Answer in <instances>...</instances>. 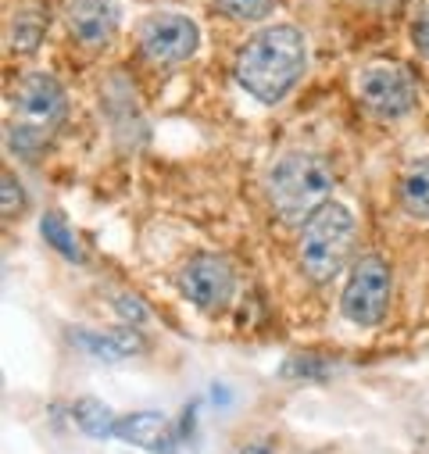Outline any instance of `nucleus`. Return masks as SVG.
I'll use <instances>...</instances> for the list:
<instances>
[{
    "instance_id": "nucleus-14",
    "label": "nucleus",
    "mask_w": 429,
    "mask_h": 454,
    "mask_svg": "<svg viewBox=\"0 0 429 454\" xmlns=\"http://www.w3.org/2000/svg\"><path fill=\"white\" fill-rule=\"evenodd\" d=\"M47 36V12L40 8H26L8 22V43L19 54H33Z\"/></svg>"
},
{
    "instance_id": "nucleus-15",
    "label": "nucleus",
    "mask_w": 429,
    "mask_h": 454,
    "mask_svg": "<svg viewBox=\"0 0 429 454\" xmlns=\"http://www.w3.org/2000/svg\"><path fill=\"white\" fill-rule=\"evenodd\" d=\"M40 237L61 254V258H68V262H86V254H82V244H79V237H75V230L61 218V215H43L40 218Z\"/></svg>"
},
{
    "instance_id": "nucleus-11",
    "label": "nucleus",
    "mask_w": 429,
    "mask_h": 454,
    "mask_svg": "<svg viewBox=\"0 0 429 454\" xmlns=\"http://www.w3.org/2000/svg\"><path fill=\"white\" fill-rule=\"evenodd\" d=\"M115 436L133 443V447H144V450H154V454H172L176 450V429L168 426V419L161 411H133V415H122L119 426H115Z\"/></svg>"
},
{
    "instance_id": "nucleus-18",
    "label": "nucleus",
    "mask_w": 429,
    "mask_h": 454,
    "mask_svg": "<svg viewBox=\"0 0 429 454\" xmlns=\"http://www.w3.org/2000/svg\"><path fill=\"white\" fill-rule=\"evenodd\" d=\"M0 190H4V197H0L4 218H19L26 211V190H22V183H19V176L12 168H4V176H0Z\"/></svg>"
},
{
    "instance_id": "nucleus-10",
    "label": "nucleus",
    "mask_w": 429,
    "mask_h": 454,
    "mask_svg": "<svg viewBox=\"0 0 429 454\" xmlns=\"http://www.w3.org/2000/svg\"><path fill=\"white\" fill-rule=\"evenodd\" d=\"M72 344L93 358L104 362H122V358H136L144 355V336L136 333V325H119V329H72Z\"/></svg>"
},
{
    "instance_id": "nucleus-5",
    "label": "nucleus",
    "mask_w": 429,
    "mask_h": 454,
    "mask_svg": "<svg viewBox=\"0 0 429 454\" xmlns=\"http://www.w3.org/2000/svg\"><path fill=\"white\" fill-rule=\"evenodd\" d=\"M390 297H394V269L379 254H362L351 265L347 283L340 290V311L351 325L376 329L390 311Z\"/></svg>"
},
{
    "instance_id": "nucleus-13",
    "label": "nucleus",
    "mask_w": 429,
    "mask_h": 454,
    "mask_svg": "<svg viewBox=\"0 0 429 454\" xmlns=\"http://www.w3.org/2000/svg\"><path fill=\"white\" fill-rule=\"evenodd\" d=\"M72 422L79 433H86L93 440H107V436H115L119 415L97 397H79V401H72Z\"/></svg>"
},
{
    "instance_id": "nucleus-16",
    "label": "nucleus",
    "mask_w": 429,
    "mask_h": 454,
    "mask_svg": "<svg viewBox=\"0 0 429 454\" xmlns=\"http://www.w3.org/2000/svg\"><path fill=\"white\" fill-rule=\"evenodd\" d=\"M276 0H211V12L230 22H265Z\"/></svg>"
},
{
    "instance_id": "nucleus-17",
    "label": "nucleus",
    "mask_w": 429,
    "mask_h": 454,
    "mask_svg": "<svg viewBox=\"0 0 429 454\" xmlns=\"http://www.w3.org/2000/svg\"><path fill=\"white\" fill-rule=\"evenodd\" d=\"M283 380H326L330 376V362L318 358V355H293L283 362L279 369Z\"/></svg>"
},
{
    "instance_id": "nucleus-2",
    "label": "nucleus",
    "mask_w": 429,
    "mask_h": 454,
    "mask_svg": "<svg viewBox=\"0 0 429 454\" xmlns=\"http://www.w3.org/2000/svg\"><path fill=\"white\" fill-rule=\"evenodd\" d=\"M333 165L315 151H286L265 176V197L283 222H308L333 193Z\"/></svg>"
},
{
    "instance_id": "nucleus-8",
    "label": "nucleus",
    "mask_w": 429,
    "mask_h": 454,
    "mask_svg": "<svg viewBox=\"0 0 429 454\" xmlns=\"http://www.w3.org/2000/svg\"><path fill=\"white\" fill-rule=\"evenodd\" d=\"M136 40H140V51L154 61V65H183L197 54L200 47V29L190 15H179V12H158V15H147L136 29Z\"/></svg>"
},
{
    "instance_id": "nucleus-19",
    "label": "nucleus",
    "mask_w": 429,
    "mask_h": 454,
    "mask_svg": "<svg viewBox=\"0 0 429 454\" xmlns=\"http://www.w3.org/2000/svg\"><path fill=\"white\" fill-rule=\"evenodd\" d=\"M112 304H115V311H119V318L126 325H144L151 318V308H147V301L140 294H115Z\"/></svg>"
},
{
    "instance_id": "nucleus-12",
    "label": "nucleus",
    "mask_w": 429,
    "mask_h": 454,
    "mask_svg": "<svg viewBox=\"0 0 429 454\" xmlns=\"http://www.w3.org/2000/svg\"><path fill=\"white\" fill-rule=\"evenodd\" d=\"M397 204L408 218L429 222V154L415 158L397 179Z\"/></svg>"
},
{
    "instance_id": "nucleus-6",
    "label": "nucleus",
    "mask_w": 429,
    "mask_h": 454,
    "mask_svg": "<svg viewBox=\"0 0 429 454\" xmlns=\"http://www.w3.org/2000/svg\"><path fill=\"white\" fill-rule=\"evenodd\" d=\"M355 93L365 104L369 115L383 122H401L408 119L418 104V86L415 75L397 65V61H372L355 75Z\"/></svg>"
},
{
    "instance_id": "nucleus-1",
    "label": "nucleus",
    "mask_w": 429,
    "mask_h": 454,
    "mask_svg": "<svg viewBox=\"0 0 429 454\" xmlns=\"http://www.w3.org/2000/svg\"><path fill=\"white\" fill-rule=\"evenodd\" d=\"M304 72H308V36L290 22L265 26L251 40H244L233 65L237 86L251 93L258 104L286 100L304 79Z\"/></svg>"
},
{
    "instance_id": "nucleus-3",
    "label": "nucleus",
    "mask_w": 429,
    "mask_h": 454,
    "mask_svg": "<svg viewBox=\"0 0 429 454\" xmlns=\"http://www.w3.org/2000/svg\"><path fill=\"white\" fill-rule=\"evenodd\" d=\"M15 119L8 122V147L22 158H33L47 147V140L58 133V126L68 115L65 86L51 72H29L19 79L12 97Z\"/></svg>"
},
{
    "instance_id": "nucleus-4",
    "label": "nucleus",
    "mask_w": 429,
    "mask_h": 454,
    "mask_svg": "<svg viewBox=\"0 0 429 454\" xmlns=\"http://www.w3.org/2000/svg\"><path fill=\"white\" fill-rule=\"evenodd\" d=\"M358 237V222L340 200H326L308 222H300L297 258L311 283H330L344 272Z\"/></svg>"
},
{
    "instance_id": "nucleus-7",
    "label": "nucleus",
    "mask_w": 429,
    "mask_h": 454,
    "mask_svg": "<svg viewBox=\"0 0 429 454\" xmlns=\"http://www.w3.org/2000/svg\"><path fill=\"white\" fill-rule=\"evenodd\" d=\"M179 294L200 311H226L237 294V272L222 254H193L179 276Z\"/></svg>"
},
{
    "instance_id": "nucleus-9",
    "label": "nucleus",
    "mask_w": 429,
    "mask_h": 454,
    "mask_svg": "<svg viewBox=\"0 0 429 454\" xmlns=\"http://www.w3.org/2000/svg\"><path fill=\"white\" fill-rule=\"evenodd\" d=\"M119 26H122L119 0H68L65 8V29L86 51L107 47L119 36Z\"/></svg>"
},
{
    "instance_id": "nucleus-20",
    "label": "nucleus",
    "mask_w": 429,
    "mask_h": 454,
    "mask_svg": "<svg viewBox=\"0 0 429 454\" xmlns=\"http://www.w3.org/2000/svg\"><path fill=\"white\" fill-rule=\"evenodd\" d=\"M411 43H415V51L422 58H429V8H422L415 15V22H411Z\"/></svg>"
},
{
    "instance_id": "nucleus-21",
    "label": "nucleus",
    "mask_w": 429,
    "mask_h": 454,
    "mask_svg": "<svg viewBox=\"0 0 429 454\" xmlns=\"http://www.w3.org/2000/svg\"><path fill=\"white\" fill-rule=\"evenodd\" d=\"M240 454H272V447L269 443H247Z\"/></svg>"
}]
</instances>
